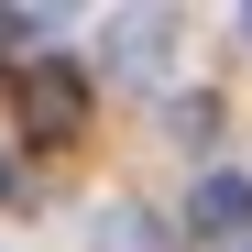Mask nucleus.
I'll use <instances>...</instances> for the list:
<instances>
[{"mask_svg": "<svg viewBox=\"0 0 252 252\" xmlns=\"http://www.w3.org/2000/svg\"><path fill=\"white\" fill-rule=\"evenodd\" d=\"M11 110H22V132H33V143H77V132H88V77H77L66 55H22Z\"/></svg>", "mask_w": 252, "mask_h": 252, "instance_id": "obj_1", "label": "nucleus"}, {"mask_svg": "<svg viewBox=\"0 0 252 252\" xmlns=\"http://www.w3.org/2000/svg\"><path fill=\"white\" fill-rule=\"evenodd\" d=\"M187 230H197V241H241V230H252V176H230V164H220V176H197Z\"/></svg>", "mask_w": 252, "mask_h": 252, "instance_id": "obj_2", "label": "nucleus"}, {"mask_svg": "<svg viewBox=\"0 0 252 252\" xmlns=\"http://www.w3.org/2000/svg\"><path fill=\"white\" fill-rule=\"evenodd\" d=\"M110 66L121 77H164V22H121L110 33Z\"/></svg>", "mask_w": 252, "mask_h": 252, "instance_id": "obj_3", "label": "nucleus"}, {"mask_svg": "<svg viewBox=\"0 0 252 252\" xmlns=\"http://www.w3.org/2000/svg\"><path fill=\"white\" fill-rule=\"evenodd\" d=\"M88 252H164V230L143 220V208H110V220H99V241Z\"/></svg>", "mask_w": 252, "mask_h": 252, "instance_id": "obj_4", "label": "nucleus"}, {"mask_svg": "<svg viewBox=\"0 0 252 252\" xmlns=\"http://www.w3.org/2000/svg\"><path fill=\"white\" fill-rule=\"evenodd\" d=\"M164 132H176V143H208V132H220V99H197V88H187L176 110H164Z\"/></svg>", "mask_w": 252, "mask_h": 252, "instance_id": "obj_5", "label": "nucleus"}, {"mask_svg": "<svg viewBox=\"0 0 252 252\" xmlns=\"http://www.w3.org/2000/svg\"><path fill=\"white\" fill-rule=\"evenodd\" d=\"M33 33H44L33 11H0V44H33Z\"/></svg>", "mask_w": 252, "mask_h": 252, "instance_id": "obj_6", "label": "nucleus"}, {"mask_svg": "<svg viewBox=\"0 0 252 252\" xmlns=\"http://www.w3.org/2000/svg\"><path fill=\"white\" fill-rule=\"evenodd\" d=\"M11 187H22V176H11V154H0V197H11Z\"/></svg>", "mask_w": 252, "mask_h": 252, "instance_id": "obj_7", "label": "nucleus"}, {"mask_svg": "<svg viewBox=\"0 0 252 252\" xmlns=\"http://www.w3.org/2000/svg\"><path fill=\"white\" fill-rule=\"evenodd\" d=\"M241 33H252V11H241Z\"/></svg>", "mask_w": 252, "mask_h": 252, "instance_id": "obj_8", "label": "nucleus"}, {"mask_svg": "<svg viewBox=\"0 0 252 252\" xmlns=\"http://www.w3.org/2000/svg\"><path fill=\"white\" fill-rule=\"evenodd\" d=\"M241 252H252V241H241Z\"/></svg>", "mask_w": 252, "mask_h": 252, "instance_id": "obj_9", "label": "nucleus"}]
</instances>
